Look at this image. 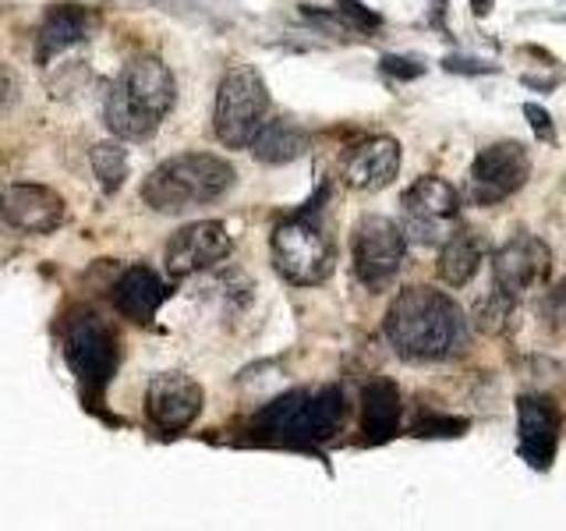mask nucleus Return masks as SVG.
<instances>
[{"mask_svg":"<svg viewBox=\"0 0 566 531\" xmlns=\"http://www.w3.org/2000/svg\"><path fill=\"white\" fill-rule=\"evenodd\" d=\"M386 341L403 362H439L460 351L468 315L436 288H403L382 319Z\"/></svg>","mask_w":566,"mask_h":531,"instance_id":"nucleus-1","label":"nucleus"},{"mask_svg":"<svg viewBox=\"0 0 566 531\" xmlns=\"http://www.w3.org/2000/svg\"><path fill=\"white\" fill-rule=\"evenodd\" d=\"M177 100V82L170 67L159 58H135L124 64V71L114 79L106 93V128L120 142H146L156 135V128L170 114Z\"/></svg>","mask_w":566,"mask_h":531,"instance_id":"nucleus-2","label":"nucleus"},{"mask_svg":"<svg viewBox=\"0 0 566 531\" xmlns=\"http://www.w3.org/2000/svg\"><path fill=\"white\" fill-rule=\"evenodd\" d=\"M234 167L223 156L212 153H185L164 159L146 181H142V202L164 217H181V212L202 209L223 199L234 188Z\"/></svg>","mask_w":566,"mask_h":531,"instance_id":"nucleus-3","label":"nucleus"},{"mask_svg":"<svg viewBox=\"0 0 566 531\" xmlns=\"http://www.w3.org/2000/svg\"><path fill=\"white\" fill-rule=\"evenodd\" d=\"M347 400L336 386L323 389H294V394L262 407L255 418L259 436L283 442H323L344 429Z\"/></svg>","mask_w":566,"mask_h":531,"instance_id":"nucleus-4","label":"nucleus"},{"mask_svg":"<svg viewBox=\"0 0 566 531\" xmlns=\"http://www.w3.org/2000/svg\"><path fill=\"white\" fill-rule=\"evenodd\" d=\"M270 252L276 273L294 283V288H318L333 273V238L326 227L318 223L312 212H297V217L276 223L270 238Z\"/></svg>","mask_w":566,"mask_h":531,"instance_id":"nucleus-5","label":"nucleus"},{"mask_svg":"<svg viewBox=\"0 0 566 531\" xmlns=\"http://www.w3.org/2000/svg\"><path fill=\"white\" fill-rule=\"evenodd\" d=\"M270 121V88L252 64H234L217 88L212 132L227 149H244Z\"/></svg>","mask_w":566,"mask_h":531,"instance_id":"nucleus-6","label":"nucleus"},{"mask_svg":"<svg viewBox=\"0 0 566 531\" xmlns=\"http://www.w3.org/2000/svg\"><path fill=\"white\" fill-rule=\"evenodd\" d=\"M407 256V238L397 220L389 217H361L350 235V262L368 291H386L397 280Z\"/></svg>","mask_w":566,"mask_h":531,"instance_id":"nucleus-7","label":"nucleus"},{"mask_svg":"<svg viewBox=\"0 0 566 531\" xmlns=\"http://www.w3.org/2000/svg\"><path fill=\"white\" fill-rule=\"evenodd\" d=\"M64 354H67L71 372L93 389L111 383L120 362L117 336L96 312H82L71 319L64 333Z\"/></svg>","mask_w":566,"mask_h":531,"instance_id":"nucleus-8","label":"nucleus"},{"mask_svg":"<svg viewBox=\"0 0 566 531\" xmlns=\"http://www.w3.org/2000/svg\"><path fill=\"white\" fill-rule=\"evenodd\" d=\"M531 177V156L521 142H495L471 164V199L478 206H495L517 195Z\"/></svg>","mask_w":566,"mask_h":531,"instance_id":"nucleus-9","label":"nucleus"},{"mask_svg":"<svg viewBox=\"0 0 566 531\" xmlns=\"http://www.w3.org/2000/svg\"><path fill=\"white\" fill-rule=\"evenodd\" d=\"M553 273V252L535 235H517L492 259V288L517 301L527 291H538Z\"/></svg>","mask_w":566,"mask_h":531,"instance_id":"nucleus-10","label":"nucleus"},{"mask_svg":"<svg viewBox=\"0 0 566 531\" xmlns=\"http://www.w3.org/2000/svg\"><path fill=\"white\" fill-rule=\"evenodd\" d=\"M230 248H234V241H230L227 227L220 220L188 223L167 241V273L174 280H188L195 273H206L230 256Z\"/></svg>","mask_w":566,"mask_h":531,"instance_id":"nucleus-11","label":"nucleus"},{"mask_svg":"<svg viewBox=\"0 0 566 531\" xmlns=\"http://www.w3.org/2000/svg\"><path fill=\"white\" fill-rule=\"evenodd\" d=\"M206 394L185 372H164L146 386V418L159 433H185L202 415Z\"/></svg>","mask_w":566,"mask_h":531,"instance_id":"nucleus-12","label":"nucleus"},{"mask_svg":"<svg viewBox=\"0 0 566 531\" xmlns=\"http://www.w3.org/2000/svg\"><path fill=\"white\" fill-rule=\"evenodd\" d=\"M0 220L22 235H53L67 220V206L46 185H8L0 191Z\"/></svg>","mask_w":566,"mask_h":531,"instance_id":"nucleus-13","label":"nucleus"},{"mask_svg":"<svg viewBox=\"0 0 566 531\" xmlns=\"http://www.w3.org/2000/svg\"><path fill=\"white\" fill-rule=\"evenodd\" d=\"M403 212H407V230L418 235V241H439V227L457 220L460 212V195L450 181H442L436 174H424L403 191Z\"/></svg>","mask_w":566,"mask_h":531,"instance_id":"nucleus-14","label":"nucleus"},{"mask_svg":"<svg viewBox=\"0 0 566 531\" xmlns=\"http://www.w3.org/2000/svg\"><path fill=\"white\" fill-rule=\"evenodd\" d=\"M517 436H521V457L531 468L545 471L556 457L559 442V412L548 397L524 394L517 397Z\"/></svg>","mask_w":566,"mask_h":531,"instance_id":"nucleus-15","label":"nucleus"},{"mask_svg":"<svg viewBox=\"0 0 566 531\" xmlns=\"http://www.w3.org/2000/svg\"><path fill=\"white\" fill-rule=\"evenodd\" d=\"M400 174V142L389 135H376L358 142L344 159V181L354 191H379L394 185Z\"/></svg>","mask_w":566,"mask_h":531,"instance_id":"nucleus-16","label":"nucleus"},{"mask_svg":"<svg viewBox=\"0 0 566 531\" xmlns=\"http://www.w3.org/2000/svg\"><path fill=\"white\" fill-rule=\"evenodd\" d=\"M164 301H167V283L159 280V273L149 270V266L124 270L114 288V305L128 315L132 323H149Z\"/></svg>","mask_w":566,"mask_h":531,"instance_id":"nucleus-17","label":"nucleus"},{"mask_svg":"<svg viewBox=\"0 0 566 531\" xmlns=\"http://www.w3.org/2000/svg\"><path fill=\"white\" fill-rule=\"evenodd\" d=\"M88 14L75 4L67 8H53L46 18L40 32H35V61L40 64H50L53 58H61V53H67L71 46H78L88 40Z\"/></svg>","mask_w":566,"mask_h":531,"instance_id":"nucleus-18","label":"nucleus"},{"mask_svg":"<svg viewBox=\"0 0 566 531\" xmlns=\"http://www.w3.org/2000/svg\"><path fill=\"white\" fill-rule=\"evenodd\" d=\"M400 389L389 379H376L361 389V433L368 442H386L400 429Z\"/></svg>","mask_w":566,"mask_h":531,"instance_id":"nucleus-19","label":"nucleus"},{"mask_svg":"<svg viewBox=\"0 0 566 531\" xmlns=\"http://www.w3.org/2000/svg\"><path fill=\"white\" fill-rule=\"evenodd\" d=\"M248 149H252V156L259 159V164L280 167V164H291V159H297L308 149V135L301 124H294L287 117H273L255 132V138L248 142Z\"/></svg>","mask_w":566,"mask_h":531,"instance_id":"nucleus-20","label":"nucleus"},{"mask_svg":"<svg viewBox=\"0 0 566 531\" xmlns=\"http://www.w3.org/2000/svg\"><path fill=\"white\" fill-rule=\"evenodd\" d=\"M478 262H482V241L468 235V230H457V235H450L439 248L436 273L447 288H464L478 273Z\"/></svg>","mask_w":566,"mask_h":531,"instance_id":"nucleus-21","label":"nucleus"},{"mask_svg":"<svg viewBox=\"0 0 566 531\" xmlns=\"http://www.w3.org/2000/svg\"><path fill=\"white\" fill-rule=\"evenodd\" d=\"M513 305H517V301H513L510 294H503L500 288H489V294L478 298V305L471 312V323L489 336H500L510 330Z\"/></svg>","mask_w":566,"mask_h":531,"instance_id":"nucleus-22","label":"nucleus"},{"mask_svg":"<svg viewBox=\"0 0 566 531\" xmlns=\"http://www.w3.org/2000/svg\"><path fill=\"white\" fill-rule=\"evenodd\" d=\"M88 159H93V174L99 177L103 191H117L128 181V149L120 142H99L88 153Z\"/></svg>","mask_w":566,"mask_h":531,"instance_id":"nucleus-23","label":"nucleus"},{"mask_svg":"<svg viewBox=\"0 0 566 531\" xmlns=\"http://www.w3.org/2000/svg\"><path fill=\"white\" fill-rule=\"evenodd\" d=\"M336 14H340L344 22L358 25V29H379V14L368 11L365 4H358V0H340V4H336Z\"/></svg>","mask_w":566,"mask_h":531,"instance_id":"nucleus-24","label":"nucleus"},{"mask_svg":"<svg viewBox=\"0 0 566 531\" xmlns=\"http://www.w3.org/2000/svg\"><path fill=\"white\" fill-rule=\"evenodd\" d=\"M18 93H22V82H18L14 71L0 61V114H8L11 106L18 103Z\"/></svg>","mask_w":566,"mask_h":531,"instance_id":"nucleus-25","label":"nucleus"},{"mask_svg":"<svg viewBox=\"0 0 566 531\" xmlns=\"http://www.w3.org/2000/svg\"><path fill=\"white\" fill-rule=\"evenodd\" d=\"M524 117L531 121V128L538 132V138H545V142H553V138H556V132H553V117H548L545 106H538V103H524Z\"/></svg>","mask_w":566,"mask_h":531,"instance_id":"nucleus-26","label":"nucleus"},{"mask_svg":"<svg viewBox=\"0 0 566 531\" xmlns=\"http://www.w3.org/2000/svg\"><path fill=\"white\" fill-rule=\"evenodd\" d=\"M382 71L386 75H397V79H418L424 67L415 61H403V58H382Z\"/></svg>","mask_w":566,"mask_h":531,"instance_id":"nucleus-27","label":"nucleus"},{"mask_svg":"<svg viewBox=\"0 0 566 531\" xmlns=\"http://www.w3.org/2000/svg\"><path fill=\"white\" fill-rule=\"evenodd\" d=\"M545 315L553 319V323H556V319H566V277L556 283L553 294L545 298Z\"/></svg>","mask_w":566,"mask_h":531,"instance_id":"nucleus-28","label":"nucleus"}]
</instances>
